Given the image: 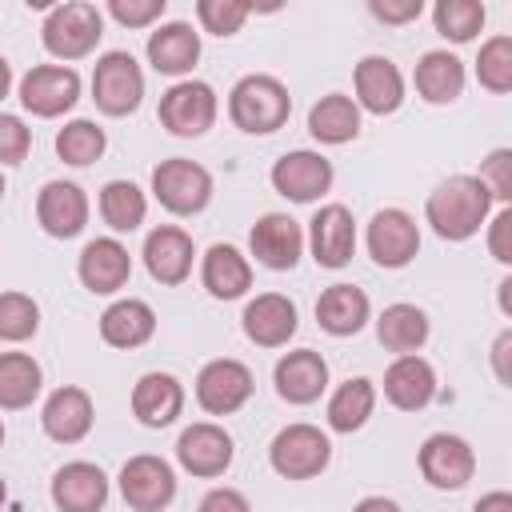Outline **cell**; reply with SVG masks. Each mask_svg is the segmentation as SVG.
<instances>
[{"mask_svg":"<svg viewBox=\"0 0 512 512\" xmlns=\"http://www.w3.org/2000/svg\"><path fill=\"white\" fill-rule=\"evenodd\" d=\"M244 336L260 348H284L296 336V304L284 292H260L256 300L244 304Z\"/></svg>","mask_w":512,"mask_h":512,"instance_id":"23","label":"cell"},{"mask_svg":"<svg viewBox=\"0 0 512 512\" xmlns=\"http://www.w3.org/2000/svg\"><path fill=\"white\" fill-rule=\"evenodd\" d=\"M364 244H368V256L380 268H404L420 252V228H416V220L404 208H380L368 220Z\"/></svg>","mask_w":512,"mask_h":512,"instance_id":"13","label":"cell"},{"mask_svg":"<svg viewBox=\"0 0 512 512\" xmlns=\"http://www.w3.org/2000/svg\"><path fill=\"white\" fill-rule=\"evenodd\" d=\"M200 60V32L184 20H168L148 36V64L164 76H188Z\"/></svg>","mask_w":512,"mask_h":512,"instance_id":"27","label":"cell"},{"mask_svg":"<svg viewBox=\"0 0 512 512\" xmlns=\"http://www.w3.org/2000/svg\"><path fill=\"white\" fill-rule=\"evenodd\" d=\"M256 380H252V368L232 360V356H220V360H208L196 376V404L208 412V416H232L248 404Z\"/></svg>","mask_w":512,"mask_h":512,"instance_id":"10","label":"cell"},{"mask_svg":"<svg viewBox=\"0 0 512 512\" xmlns=\"http://www.w3.org/2000/svg\"><path fill=\"white\" fill-rule=\"evenodd\" d=\"M148 216V196L132 180H108L100 188V220L112 232H136Z\"/></svg>","mask_w":512,"mask_h":512,"instance_id":"36","label":"cell"},{"mask_svg":"<svg viewBox=\"0 0 512 512\" xmlns=\"http://www.w3.org/2000/svg\"><path fill=\"white\" fill-rule=\"evenodd\" d=\"M308 248L320 268H344L356 252V220L344 204H320L308 220Z\"/></svg>","mask_w":512,"mask_h":512,"instance_id":"15","label":"cell"},{"mask_svg":"<svg viewBox=\"0 0 512 512\" xmlns=\"http://www.w3.org/2000/svg\"><path fill=\"white\" fill-rule=\"evenodd\" d=\"M368 312H372V304H368L364 288H356V284H332L316 300V324L328 336H356L368 324Z\"/></svg>","mask_w":512,"mask_h":512,"instance_id":"29","label":"cell"},{"mask_svg":"<svg viewBox=\"0 0 512 512\" xmlns=\"http://www.w3.org/2000/svg\"><path fill=\"white\" fill-rule=\"evenodd\" d=\"M28 152H32V128L20 116L0 112V164H20Z\"/></svg>","mask_w":512,"mask_h":512,"instance_id":"43","label":"cell"},{"mask_svg":"<svg viewBox=\"0 0 512 512\" xmlns=\"http://www.w3.org/2000/svg\"><path fill=\"white\" fill-rule=\"evenodd\" d=\"M384 400L400 412H420L436 400V372L424 356H396L384 372Z\"/></svg>","mask_w":512,"mask_h":512,"instance_id":"25","label":"cell"},{"mask_svg":"<svg viewBox=\"0 0 512 512\" xmlns=\"http://www.w3.org/2000/svg\"><path fill=\"white\" fill-rule=\"evenodd\" d=\"M480 180L492 192V200H500V208H504L512 200V152L508 148L488 152V160L480 164Z\"/></svg>","mask_w":512,"mask_h":512,"instance_id":"42","label":"cell"},{"mask_svg":"<svg viewBox=\"0 0 512 512\" xmlns=\"http://www.w3.org/2000/svg\"><path fill=\"white\" fill-rule=\"evenodd\" d=\"M76 276H80V284H84L88 292L112 296V292H120V288L128 284V276H132V256H128V248H124L116 236H96V240L84 244L80 260H76Z\"/></svg>","mask_w":512,"mask_h":512,"instance_id":"19","label":"cell"},{"mask_svg":"<svg viewBox=\"0 0 512 512\" xmlns=\"http://www.w3.org/2000/svg\"><path fill=\"white\" fill-rule=\"evenodd\" d=\"M352 88H356V108L372 116H392L404 104V76L388 56H364L352 72Z\"/></svg>","mask_w":512,"mask_h":512,"instance_id":"22","label":"cell"},{"mask_svg":"<svg viewBox=\"0 0 512 512\" xmlns=\"http://www.w3.org/2000/svg\"><path fill=\"white\" fill-rule=\"evenodd\" d=\"M40 328V304L28 292H0V340L20 344L36 336Z\"/></svg>","mask_w":512,"mask_h":512,"instance_id":"40","label":"cell"},{"mask_svg":"<svg viewBox=\"0 0 512 512\" xmlns=\"http://www.w3.org/2000/svg\"><path fill=\"white\" fill-rule=\"evenodd\" d=\"M412 84H416L420 100H428V104H452L464 92V64L448 48H432V52H424L416 60Z\"/></svg>","mask_w":512,"mask_h":512,"instance_id":"31","label":"cell"},{"mask_svg":"<svg viewBox=\"0 0 512 512\" xmlns=\"http://www.w3.org/2000/svg\"><path fill=\"white\" fill-rule=\"evenodd\" d=\"M92 100L108 116H128L144 100V72L132 52H104L92 68Z\"/></svg>","mask_w":512,"mask_h":512,"instance_id":"6","label":"cell"},{"mask_svg":"<svg viewBox=\"0 0 512 512\" xmlns=\"http://www.w3.org/2000/svg\"><path fill=\"white\" fill-rule=\"evenodd\" d=\"M216 112H220V100L204 80H176L160 96V124L180 140L204 136L216 124Z\"/></svg>","mask_w":512,"mask_h":512,"instance_id":"7","label":"cell"},{"mask_svg":"<svg viewBox=\"0 0 512 512\" xmlns=\"http://www.w3.org/2000/svg\"><path fill=\"white\" fill-rule=\"evenodd\" d=\"M248 4H240V0H200L196 4V20H200V28L204 32H212V36H232V32H240V24L248 20Z\"/></svg>","mask_w":512,"mask_h":512,"instance_id":"41","label":"cell"},{"mask_svg":"<svg viewBox=\"0 0 512 512\" xmlns=\"http://www.w3.org/2000/svg\"><path fill=\"white\" fill-rule=\"evenodd\" d=\"M336 172H332V160H324L320 152L312 148H296V152H284L276 164H272V188L292 200V204H312L320 200L328 188H332Z\"/></svg>","mask_w":512,"mask_h":512,"instance_id":"12","label":"cell"},{"mask_svg":"<svg viewBox=\"0 0 512 512\" xmlns=\"http://www.w3.org/2000/svg\"><path fill=\"white\" fill-rule=\"evenodd\" d=\"M232 456H236L232 436H228L220 424H208V420L188 424V428L180 432V440H176V460H180V468L192 472V476H200V480L224 476V472L232 468Z\"/></svg>","mask_w":512,"mask_h":512,"instance_id":"14","label":"cell"},{"mask_svg":"<svg viewBox=\"0 0 512 512\" xmlns=\"http://www.w3.org/2000/svg\"><path fill=\"white\" fill-rule=\"evenodd\" d=\"M196 512H252V504L240 488H212Z\"/></svg>","mask_w":512,"mask_h":512,"instance_id":"47","label":"cell"},{"mask_svg":"<svg viewBox=\"0 0 512 512\" xmlns=\"http://www.w3.org/2000/svg\"><path fill=\"white\" fill-rule=\"evenodd\" d=\"M152 196L172 216H196L212 200V172L196 160H184V156L160 160L152 168Z\"/></svg>","mask_w":512,"mask_h":512,"instance_id":"4","label":"cell"},{"mask_svg":"<svg viewBox=\"0 0 512 512\" xmlns=\"http://www.w3.org/2000/svg\"><path fill=\"white\" fill-rule=\"evenodd\" d=\"M372 408H376V384L368 376H352L328 396V428L332 432H356L368 424Z\"/></svg>","mask_w":512,"mask_h":512,"instance_id":"34","label":"cell"},{"mask_svg":"<svg viewBox=\"0 0 512 512\" xmlns=\"http://www.w3.org/2000/svg\"><path fill=\"white\" fill-rule=\"evenodd\" d=\"M100 36H104V16L88 0H68L48 8L40 24V40L56 60H84L88 52H96Z\"/></svg>","mask_w":512,"mask_h":512,"instance_id":"3","label":"cell"},{"mask_svg":"<svg viewBox=\"0 0 512 512\" xmlns=\"http://www.w3.org/2000/svg\"><path fill=\"white\" fill-rule=\"evenodd\" d=\"M132 412L144 428H168L184 412V384L172 372H144L132 388Z\"/></svg>","mask_w":512,"mask_h":512,"instance_id":"26","label":"cell"},{"mask_svg":"<svg viewBox=\"0 0 512 512\" xmlns=\"http://www.w3.org/2000/svg\"><path fill=\"white\" fill-rule=\"evenodd\" d=\"M428 332H432V324H428L424 308L404 304V300H400V304H388V308L380 312V320H376L380 344H384L388 352H396V356L420 352V348L428 344Z\"/></svg>","mask_w":512,"mask_h":512,"instance_id":"33","label":"cell"},{"mask_svg":"<svg viewBox=\"0 0 512 512\" xmlns=\"http://www.w3.org/2000/svg\"><path fill=\"white\" fill-rule=\"evenodd\" d=\"M476 80H480V88H488L496 96H504L512 88V36L508 32H500V36H492V40L480 44Z\"/></svg>","mask_w":512,"mask_h":512,"instance_id":"39","label":"cell"},{"mask_svg":"<svg viewBox=\"0 0 512 512\" xmlns=\"http://www.w3.org/2000/svg\"><path fill=\"white\" fill-rule=\"evenodd\" d=\"M484 4L480 0H440L436 8H432V24H436V32L444 36V40H452V44H468L480 28H484Z\"/></svg>","mask_w":512,"mask_h":512,"instance_id":"38","label":"cell"},{"mask_svg":"<svg viewBox=\"0 0 512 512\" xmlns=\"http://www.w3.org/2000/svg\"><path fill=\"white\" fill-rule=\"evenodd\" d=\"M164 0H112L108 4V16L116 20V24H124V28H148L152 20H160L164 16Z\"/></svg>","mask_w":512,"mask_h":512,"instance_id":"44","label":"cell"},{"mask_svg":"<svg viewBox=\"0 0 512 512\" xmlns=\"http://www.w3.org/2000/svg\"><path fill=\"white\" fill-rule=\"evenodd\" d=\"M92 420H96V408H92V396L76 384H64L56 388L44 408H40V424L44 432L56 440V444H80L88 432H92Z\"/></svg>","mask_w":512,"mask_h":512,"instance_id":"24","label":"cell"},{"mask_svg":"<svg viewBox=\"0 0 512 512\" xmlns=\"http://www.w3.org/2000/svg\"><path fill=\"white\" fill-rule=\"evenodd\" d=\"M508 236H512V208L504 204V208L492 216V224H488V252H492L496 264H512V244H508Z\"/></svg>","mask_w":512,"mask_h":512,"instance_id":"45","label":"cell"},{"mask_svg":"<svg viewBox=\"0 0 512 512\" xmlns=\"http://www.w3.org/2000/svg\"><path fill=\"white\" fill-rule=\"evenodd\" d=\"M120 496L132 512H164L176 500V472L164 456L140 452L120 468Z\"/></svg>","mask_w":512,"mask_h":512,"instance_id":"8","label":"cell"},{"mask_svg":"<svg viewBox=\"0 0 512 512\" xmlns=\"http://www.w3.org/2000/svg\"><path fill=\"white\" fill-rule=\"evenodd\" d=\"M200 280L208 288V296L216 300H236L252 288V264L240 248L232 244H212L200 260Z\"/></svg>","mask_w":512,"mask_h":512,"instance_id":"28","label":"cell"},{"mask_svg":"<svg viewBox=\"0 0 512 512\" xmlns=\"http://www.w3.org/2000/svg\"><path fill=\"white\" fill-rule=\"evenodd\" d=\"M248 248H252V256H256L264 268L288 272V268H296L300 256H304V232H300V224H296L292 216H284V212H264V216L252 224V232H248Z\"/></svg>","mask_w":512,"mask_h":512,"instance_id":"17","label":"cell"},{"mask_svg":"<svg viewBox=\"0 0 512 512\" xmlns=\"http://www.w3.org/2000/svg\"><path fill=\"white\" fill-rule=\"evenodd\" d=\"M508 288H512V280H500V312H504V316L512 312V304H508Z\"/></svg>","mask_w":512,"mask_h":512,"instance_id":"52","label":"cell"},{"mask_svg":"<svg viewBox=\"0 0 512 512\" xmlns=\"http://www.w3.org/2000/svg\"><path fill=\"white\" fill-rule=\"evenodd\" d=\"M152 332H156V312L136 296L112 300L100 316V340L112 348H140L152 340Z\"/></svg>","mask_w":512,"mask_h":512,"instance_id":"30","label":"cell"},{"mask_svg":"<svg viewBox=\"0 0 512 512\" xmlns=\"http://www.w3.org/2000/svg\"><path fill=\"white\" fill-rule=\"evenodd\" d=\"M508 352H512V328H504L492 344V368H496V380L500 384H512V372H508Z\"/></svg>","mask_w":512,"mask_h":512,"instance_id":"48","label":"cell"},{"mask_svg":"<svg viewBox=\"0 0 512 512\" xmlns=\"http://www.w3.org/2000/svg\"><path fill=\"white\" fill-rule=\"evenodd\" d=\"M108 148V136L96 120H68L60 132H56V156L72 168H84L92 160H100Z\"/></svg>","mask_w":512,"mask_h":512,"instance_id":"37","label":"cell"},{"mask_svg":"<svg viewBox=\"0 0 512 512\" xmlns=\"http://www.w3.org/2000/svg\"><path fill=\"white\" fill-rule=\"evenodd\" d=\"M44 372L28 352H0V408L16 412L40 396Z\"/></svg>","mask_w":512,"mask_h":512,"instance_id":"35","label":"cell"},{"mask_svg":"<svg viewBox=\"0 0 512 512\" xmlns=\"http://www.w3.org/2000/svg\"><path fill=\"white\" fill-rule=\"evenodd\" d=\"M0 444H4V420H0Z\"/></svg>","mask_w":512,"mask_h":512,"instance_id":"54","label":"cell"},{"mask_svg":"<svg viewBox=\"0 0 512 512\" xmlns=\"http://www.w3.org/2000/svg\"><path fill=\"white\" fill-rule=\"evenodd\" d=\"M472 512H512V492H504V488H496V492H488V496H480Z\"/></svg>","mask_w":512,"mask_h":512,"instance_id":"49","label":"cell"},{"mask_svg":"<svg viewBox=\"0 0 512 512\" xmlns=\"http://www.w3.org/2000/svg\"><path fill=\"white\" fill-rule=\"evenodd\" d=\"M0 196H4V172H0Z\"/></svg>","mask_w":512,"mask_h":512,"instance_id":"55","label":"cell"},{"mask_svg":"<svg viewBox=\"0 0 512 512\" xmlns=\"http://www.w3.org/2000/svg\"><path fill=\"white\" fill-rule=\"evenodd\" d=\"M328 460H332V444L328 432H320L316 424H288L268 444V464L284 480H312L328 468Z\"/></svg>","mask_w":512,"mask_h":512,"instance_id":"5","label":"cell"},{"mask_svg":"<svg viewBox=\"0 0 512 512\" xmlns=\"http://www.w3.org/2000/svg\"><path fill=\"white\" fill-rule=\"evenodd\" d=\"M52 504L60 512H104L108 504V476L92 460L60 464L52 476Z\"/></svg>","mask_w":512,"mask_h":512,"instance_id":"21","label":"cell"},{"mask_svg":"<svg viewBox=\"0 0 512 512\" xmlns=\"http://www.w3.org/2000/svg\"><path fill=\"white\" fill-rule=\"evenodd\" d=\"M352 512H400V504H396V500H388V496H364Z\"/></svg>","mask_w":512,"mask_h":512,"instance_id":"50","label":"cell"},{"mask_svg":"<svg viewBox=\"0 0 512 512\" xmlns=\"http://www.w3.org/2000/svg\"><path fill=\"white\" fill-rule=\"evenodd\" d=\"M368 12L380 20V24H408L424 12L420 0H368Z\"/></svg>","mask_w":512,"mask_h":512,"instance_id":"46","label":"cell"},{"mask_svg":"<svg viewBox=\"0 0 512 512\" xmlns=\"http://www.w3.org/2000/svg\"><path fill=\"white\" fill-rule=\"evenodd\" d=\"M76 100H80V72L68 64H36L20 76V104L40 120L64 116L68 108H76Z\"/></svg>","mask_w":512,"mask_h":512,"instance_id":"9","label":"cell"},{"mask_svg":"<svg viewBox=\"0 0 512 512\" xmlns=\"http://www.w3.org/2000/svg\"><path fill=\"white\" fill-rule=\"evenodd\" d=\"M228 116H232V124H236L240 132H248V136H268V132H276V128L288 124V116H292V96H288V88H284L276 76H268V72H248V76H240V80L232 84V92H228Z\"/></svg>","mask_w":512,"mask_h":512,"instance_id":"2","label":"cell"},{"mask_svg":"<svg viewBox=\"0 0 512 512\" xmlns=\"http://www.w3.org/2000/svg\"><path fill=\"white\" fill-rule=\"evenodd\" d=\"M4 500H8V488H4V476H0V508H4Z\"/></svg>","mask_w":512,"mask_h":512,"instance_id":"53","label":"cell"},{"mask_svg":"<svg viewBox=\"0 0 512 512\" xmlns=\"http://www.w3.org/2000/svg\"><path fill=\"white\" fill-rule=\"evenodd\" d=\"M488 212H492V192L484 188L480 176H468V172L440 180L424 204V220L432 224V232L452 244L476 236L480 224L488 220Z\"/></svg>","mask_w":512,"mask_h":512,"instance_id":"1","label":"cell"},{"mask_svg":"<svg viewBox=\"0 0 512 512\" xmlns=\"http://www.w3.org/2000/svg\"><path fill=\"white\" fill-rule=\"evenodd\" d=\"M8 88H12V64L0 56V100L8 96Z\"/></svg>","mask_w":512,"mask_h":512,"instance_id":"51","label":"cell"},{"mask_svg":"<svg viewBox=\"0 0 512 512\" xmlns=\"http://www.w3.org/2000/svg\"><path fill=\"white\" fill-rule=\"evenodd\" d=\"M416 464H420V476H424L432 488L452 492V488H464V484L472 480V472H476V452H472V444H468L464 436H456V432H432V436L420 444Z\"/></svg>","mask_w":512,"mask_h":512,"instance_id":"11","label":"cell"},{"mask_svg":"<svg viewBox=\"0 0 512 512\" xmlns=\"http://www.w3.org/2000/svg\"><path fill=\"white\" fill-rule=\"evenodd\" d=\"M272 384H276V396L280 400H288V404H312L328 388V360L316 348L284 352L276 360V368H272Z\"/></svg>","mask_w":512,"mask_h":512,"instance_id":"20","label":"cell"},{"mask_svg":"<svg viewBox=\"0 0 512 512\" xmlns=\"http://www.w3.org/2000/svg\"><path fill=\"white\" fill-rule=\"evenodd\" d=\"M308 132L320 144H348L360 136V108L344 92H328L308 108Z\"/></svg>","mask_w":512,"mask_h":512,"instance_id":"32","label":"cell"},{"mask_svg":"<svg viewBox=\"0 0 512 512\" xmlns=\"http://www.w3.org/2000/svg\"><path fill=\"white\" fill-rule=\"evenodd\" d=\"M88 212H92V204H88L84 188L72 184V180H48L36 196V220L56 240L80 236L84 224H88Z\"/></svg>","mask_w":512,"mask_h":512,"instance_id":"16","label":"cell"},{"mask_svg":"<svg viewBox=\"0 0 512 512\" xmlns=\"http://www.w3.org/2000/svg\"><path fill=\"white\" fill-rule=\"evenodd\" d=\"M144 268L156 284H184L192 276V260H196V248H192V236L176 224H160L144 236Z\"/></svg>","mask_w":512,"mask_h":512,"instance_id":"18","label":"cell"}]
</instances>
